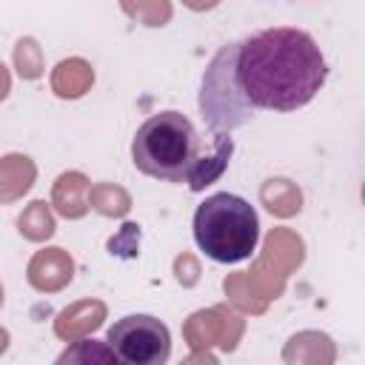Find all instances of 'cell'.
I'll return each mask as SVG.
<instances>
[{
	"mask_svg": "<svg viewBox=\"0 0 365 365\" xmlns=\"http://www.w3.org/2000/svg\"><path fill=\"white\" fill-rule=\"evenodd\" d=\"M328 66L302 29H262L225 43L200 86V114L211 134H231L259 111H297L325 86Z\"/></svg>",
	"mask_w": 365,
	"mask_h": 365,
	"instance_id": "obj_1",
	"label": "cell"
},
{
	"mask_svg": "<svg viewBox=\"0 0 365 365\" xmlns=\"http://www.w3.org/2000/svg\"><path fill=\"white\" fill-rule=\"evenodd\" d=\"M231 151V134H211L205 145L194 123L180 111L151 114L131 140L137 171L165 182H188L191 191H202L214 182L225 171Z\"/></svg>",
	"mask_w": 365,
	"mask_h": 365,
	"instance_id": "obj_2",
	"label": "cell"
},
{
	"mask_svg": "<svg viewBox=\"0 0 365 365\" xmlns=\"http://www.w3.org/2000/svg\"><path fill=\"white\" fill-rule=\"evenodd\" d=\"M194 242L208 259L220 265H237L257 251L259 217L240 194L217 191L194 211Z\"/></svg>",
	"mask_w": 365,
	"mask_h": 365,
	"instance_id": "obj_3",
	"label": "cell"
},
{
	"mask_svg": "<svg viewBox=\"0 0 365 365\" xmlns=\"http://www.w3.org/2000/svg\"><path fill=\"white\" fill-rule=\"evenodd\" d=\"M108 351L125 365H163L171 356L168 325L151 314H128L108 328Z\"/></svg>",
	"mask_w": 365,
	"mask_h": 365,
	"instance_id": "obj_4",
	"label": "cell"
}]
</instances>
